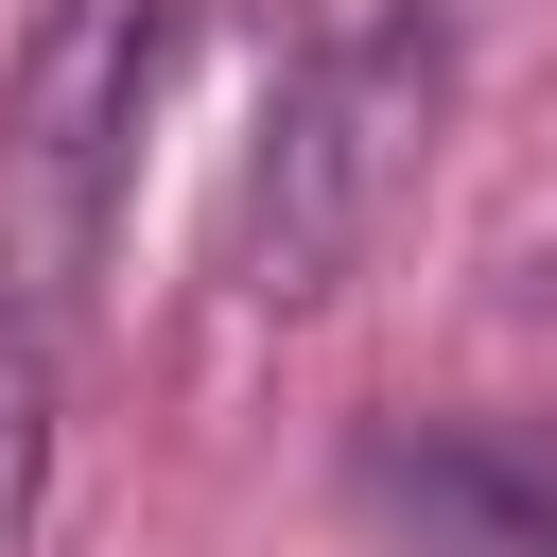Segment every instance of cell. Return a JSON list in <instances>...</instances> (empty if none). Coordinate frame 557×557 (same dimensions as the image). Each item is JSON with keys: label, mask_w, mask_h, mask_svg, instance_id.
<instances>
[{"label": "cell", "mask_w": 557, "mask_h": 557, "mask_svg": "<svg viewBox=\"0 0 557 557\" xmlns=\"http://www.w3.org/2000/svg\"><path fill=\"white\" fill-rule=\"evenodd\" d=\"M435 122H453V35L435 17H348L278 70L261 104V157H244V226H226V278L261 313H313L383 261V226L418 209L435 174Z\"/></svg>", "instance_id": "cell-1"}, {"label": "cell", "mask_w": 557, "mask_h": 557, "mask_svg": "<svg viewBox=\"0 0 557 557\" xmlns=\"http://www.w3.org/2000/svg\"><path fill=\"white\" fill-rule=\"evenodd\" d=\"M174 70V0H35L17 70H0V313L52 331L87 313L104 244H122V174Z\"/></svg>", "instance_id": "cell-2"}, {"label": "cell", "mask_w": 557, "mask_h": 557, "mask_svg": "<svg viewBox=\"0 0 557 557\" xmlns=\"http://www.w3.org/2000/svg\"><path fill=\"white\" fill-rule=\"evenodd\" d=\"M366 505H383L400 557H557V453L540 435H487V418L366 435Z\"/></svg>", "instance_id": "cell-3"}, {"label": "cell", "mask_w": 557, "mask_h": 557, "mask_svg": "<svg viewBox=\"0 0 557 557\" xmlns=\"http://www.w3.org/2000/svg\"><path fill=\"white\" fill-rule=\"evenodd\" d=\"M52 522V348L0 313V557H35Z\"/></svg>", "instance_id": "cell-4"}]
</instances>
